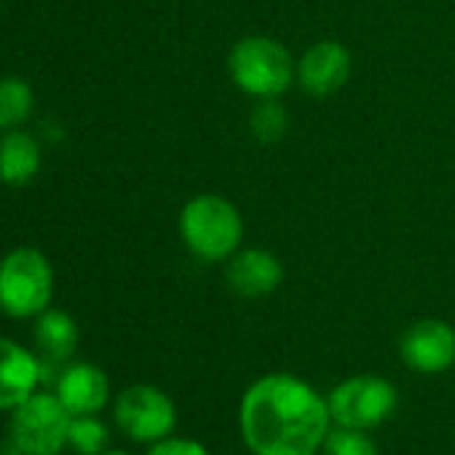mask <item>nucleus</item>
<instances>
[{"label": "nucleus", "mask_w": 455, "mask_h": 455, "mask_svg": "<svg viewBox=\"0 0 455 455\" xmlns=\"http://www.w3.org/2000/svg\"><path fill=\"white\" fill-rule=\"evenodd\" d=\"M239 431L252 455H316L332 431L327 396L292 372H268L242 396Z\"/></svg>", "instance_id": "1"}, {"label": "nucleus", "mask_w": 455, "mask_h": 455, "mask_svg": "<svg viewBox=\"0 0 455 455\" xmlns=\"http://www.w3.org/2000/svg\"><path fill=\"white\" fill-rule=\"evenodd\" d=\"M177 231L198 263H228L244 247V214L222 193H196L177 217Z\"/></svg>", "instance_id": "2"}, {"label": "nucleus", "mask_w": 455, "mask_h": 455, "mask_svg": "<svg viewBox=\"0 0 455 455\" xmlns=\"http://www.w3.org/2000/svg\"><path fill=\"white\" fill-rule=\"evenodd\" d=\"M228 76L231 84L258 100H282L298 76V60L274 36H247L228 52Z\"/></svg>", "instance_id": "3"}, {"label": "nucleus", "mask_w": 455, "mask_h": 455, "mask_svg": "<svg viewBox=\"0 0 455 455\" xmlns=\"http://www.w3.org/2000/svg\"><path fill=\"white\" fill-rule=\"evenodd\" d=\"M54 268L36 247H17L0 260V311L9 319H36L54 300Z\"/></svg>", "instance_id": "4"}, {"label": "nucleus", "mask_w": 455, "mask_h": 455, "mask_svg": "<svg viewBox=\"0 0 455 455\" xmlns=\"http://www.w3.org/2000/svg\"><path fill=\"white\" fill-rule=\"evenodd\" d=\"M9 439L25 455H62L73 415L54 391H36L9 412Z\"/></svg>", "instance_id": "5"}, {"label": "nucleus", "mask_w": 455, "mask_h": 455, "mask_svg": "<svg viewBox=\"0 0 455 455\" xmlns=\"http://www.w3.org/2000/svg\"><path fill=\"white\" fill-rule=\"evenodd\" d=\"M113 420L132 442L156 444L172 436L177 426V407L164 388L153 383H134L116 396Z\"/></svg>", "instance_id": "6"}, {"label": "nucleus", "mask_w": 455, "mask_h": 455, "mask_svg": "<svg viewBox=\"0 0 455 455\" xmlns=\"http://www.w3.org/2000/svg\"><path fill=\"white\" fill-rule=\"evenodd\" d=\"M396 388L380 375L346 378L327 394L332 423L364 431L388 420L396 410Z\"/></svg>", "instance_id": "7"}, {"label": "nucleus", "mask_w": 455, "mask_h": 455, "mask_svg": "<svg viewBox=\"0 0 455 455\" xmlns=\"http://www.w3.org/2000/svg\"><path fill=\"white\" fill-rule=\"evenodd\" d=\"M354 70V57L348 46L338 38H322L314 41L300 57H298V76L295 84L314 100L335 97L340 89H346Z\"/></svg>", "instance_id": "8"}, {"label": "nucleus", "mask_w": 455, "mask_h": 455, "mask_svg": "<svg viewBox=\"0 0 455 455\" xmlns=\"http://www.w3.org/2000/svg\"><path fill=\"white\" fill-rule=\"evenodd\" d=\"M402 362L420 375H439L455 364V327L444 319H418L399 340Z\"/></svg>", "instance_id": "9"}, {"label": "nucleus", "mask_w": 455, "mask_h": 455, "mask_svg": "<svg viewBox=\"0 0 455 455\" xmlns=\"http://www.w3.org/2000/svg\"><path fill=\"white\" fill-rule=\"evenodd\" d=\"M225 284L244 300L268 298L284 284V263L266 247H242L225 263Z\"/></svg>", "instance_id": "10"}, {"label": "nucleus", "mask_w": 455, "mask_h": 455, "mask_svg": "<svg viewBox=\"0 0 455 455\" xmlns=\"http://www.w3.org/2000/svg\"><path fill=\"white\" fill-rule=\"evenodd\" d=\"M52 386L73 418L100 415L110 402V378L92 362H68Z\"/></svg>", "instance_id": "11"}, {"label": "nucleus", "mask_w": 455, "mask_h": 455, "mask_svg": "<svg viewBox=\"0 0 455 455\" xmlns=\"http://www.w3.org/2000/svg\"><path fill=\"white\" fill-rule=\"evenodd\" d=\"M44 383V362L41 356L0 335V412H12L30 394H36Z\"/></svg>", "instance_id": "12"}, {"label": "nucleus", "mask_w": 455, "mask_h": 455, "mask_svg": "<svg viewBox=\"0 0 455 455\" xmlns=\"http://www.w3.org/2000/svg\"><path fill=\"white\" fill-rule=\"evenodd\" d=\"M33 340L38 348V356L49 364L65 367L73 362L78 343H81V330L78 322L62 311V308H46L41 316H36L33 324Z\"/></svg>", "instance_id": "13"}, {"label": "nucleus", "mask_w": 455, "mask_h": 455, "mask_svg": "<svg viewBox=\"0 0 455 455\" xmlns=\"http://www.w3.org/2000/svg\"><path fill=\"white\" fill-rule=\"evenodd\" d=\"M41 172V142L20 129L0 134V182L28 185Z\"/></svg>", "instance_id": "14"}, {"label": "nucleus", "mask_w": 455, "mask_h": 455, "mask_svg": "<svg viewBox=\"0 0 455 455\" xmlns=\"http://www.w3.org/2000/svg\"><path fill=\"white\" fill-rule=\"evenodd\" d=\"M36 108L33 86L22 78H0V134L20 129Z\"/></svg>", "instance_id": "15"}, {"label": "nucleus", "mask_w": 455, "mask_h": 455, "mask_svg": "<svg viewBox=\"0 0 455 455\" xmlns=\"http://www.w3.org/2000/svg\"><path fill=\"white\" fill-rule=\"evenodd\" d=\"M250 132L258 142H282L290 132V113L282 100H258L250 113Z\"/></svg>", "instance_id": "16"}, {"label": "nucleus", "mask_w": 455, "mask_h": 455, "mask_svg": "<svg viewBox=\"0 0 455 455\" xmlns=\"http://www.w3.org/2000/svg\"><path fill=\"white\" fill-rule=\"evenodd\" d=\"M110 428L100 415H76L68 431V450L78 455H100L108 450Z\"/></svg>", "instance_id": "17"}, {"label": "nucleus", "mask_w": 455, "mask_h": 455, "mask_svg": "<svg viewBox=\"0 0 455 455\" xmlns=\"http://www.w3.org/2000/svg\"><path fill=\"white\" fill-rule=\"evenodd\" d=\"M327 455H378V447L364 428H348V426H335L327 434L324 442Z\"/></svg>", "instance_id": "18"}, {"label": "nucleus", "mask_w": 455, "mask_h": 455, "mask_svg": "<svg viewBox=\"0 0 455 455\" xmlns=\"http://www.w3.org/2000/svg\"><path fill=\"white\" fill-rule=\"evenodd\" d=\"M145 455H212L198 439L190 436H166L148 447Z\"/></svg>", "instance_id": "19"}, {"label": "nucleus", "mask_w": 455, "mask_h": 455, "mask_svg": "<svg viewBox=\"0 0 455 455\" xmlns=\"http://www.w3.org/2000/svg\"><path fill=\"white\" fill-rule=\"evenodd\" d=\"M0 455H25V452L20 450V444H17V442H12V439L6 436V442L0 444Z\"/></svg>", "instance_id": "20"}, {"label": "nucleus", "mask_w": 455, "mask_h": 455, "mask_svg": "<svg viewBox=\"0 0 455 455\" xmlns=\"http://www.w3.org/2000/svg\"><path fill=\"white\" fill-rule=\"evenodd\" d=\"M100 455H132V452H126V450H105Z\"/></svg>", "instance_id": "21"}]
</instances>
